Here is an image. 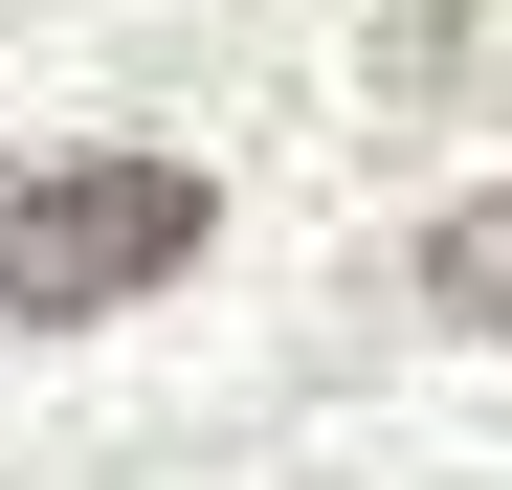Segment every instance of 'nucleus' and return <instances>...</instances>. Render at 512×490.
I'll list each match as a JSON object with an SVG mask.
<instances>
[{"mask_svg":"<svg viewBox=\"0 0 512 490\" xmlns=\"http://www.w3.org/2000/svg\"><path fill=\"white\" fill-rule=\"evenodd\" d=\"M423 312H468V335H512V179L423 223Z\"/></svg>","mask_w":512,"mask_h":490,"instance_id":"nucleus-2","label":"nucleus"},{"mask_svg":"<svg viewBox=\"0 0 512 490\" xmlns=\"http://www.w3.org/2000/svg\"><path fill=\"white\" fill-rule=\"evenodd\" d=\"M156 268H201V156H45V179H0V335L134 312Z\"/></svg>","mask_w":512,"mask_h":490,"instance_id":"nucleus-1","label":"nucleus"}]
</instances>
